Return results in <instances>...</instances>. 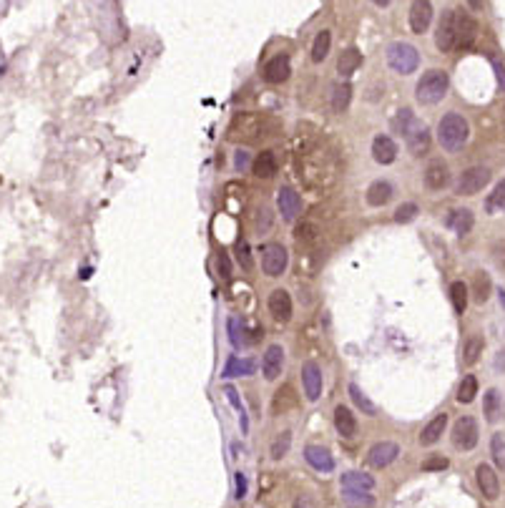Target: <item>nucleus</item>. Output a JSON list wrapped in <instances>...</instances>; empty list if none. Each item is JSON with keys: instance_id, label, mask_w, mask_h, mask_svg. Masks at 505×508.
Returning a JSON list of instances; mask_svg holds the SVG:
<instances>
[{"instance_id": "1", "label": "nucleus", "mask_w": 505, "mask_h": 508, "mask_svg": "<svg viewBox=\"0 0 505 508\" xmlns=\"http://www.w3.org/2000/svg\"><path fill=\"white\" fill-rule=\"evenodd\" d=\"M470 139V126L460 114H445L437 126V141L445 151H460Z\"/></svg>"}, {"instance_id": "2", "label": "nucleus", "mask_w": 505, "mask_h": 508, "mask_svg": "<svg viewBox=\"0 0 505 508\" xmlns=\"http://www.w3.org/2000/svg\"><path fill=\"white\" fill-rule=\"evenodd\" d=\"M450 88V78L445 71H440V68H433V71H428L425 76L417 81V101L425 103V106H433V103L442 101L445 98V93H448Z\"/></svg>"}, {"instance_id": "3", "label": "nucleus", "mask_w": 505, "mask_h": 508, "mask_svg": "<svg viewBox=\"0 0 505 508\" xmlns=\"http://www.w3.org/2000/svg\"><path fill=\"white\" fill-rule=\"evenodd\" d=\"M387 63L395 73L400 76H407V73H415L417 66H420V53H417L415 45L403 43V40H397L387 48Z\"/></svg>"}, {"instance_id": "4", "label": "nucleus", "mask_w": 505, "mask_h": 508, "mask_svg": "<svg viewBox=\"0 0 505 508\" xmlns=\"http://www.w3.org/2000/svg\"><path fill=\"white\" fill-rule=\"evenodd\" d=\"M488 181H490V171L485 167H473L463 171L458 176V184H455V194L458 197H475L478 192L488 187Z\"/></svg>"}, {"instance_id": "5", "label": "nucleus", "mask_w": 505, "mask_h": 508, "mask_svg": "<svg viewBox=\"0 0 505 508\" xmlns=\"http://www.w3.org/2000/svg\"><path fill=\"white\" fill-rule=\"evenodd\" d=\"M229 136L234 141H256L259 136H267L264 131V121L259 116H249V114H242V116L234 118L229 129Z\"/></svg>"}, {"instance_id": "6", "label": "nucleus", "mask_w": 505, "mask_h": 508, "mask_svg": "<svg viewBox=\"0 0 505 508\" xmlns=\"http://www.w3.org/2000/svg\"><path fill=\"white\" fill-rule=\"evenodd\" d=\"M478 420L470 415H463L458 423L453 425V445L460 450H473L478 445Z\"/></svg>"}, {"instance_id": "7", "label": "nucleus", "mask_w": 505, "mask_h": 508, "mask_svg": "<svg viewBox=\"0 0 505 508\" xmlns=\"http://www.w3.org/2000/svg\"><path fill=\"white\" fill-rule=\"evenodd\" d=\"M289 264V254L281 245H267L262 249V270L269 277H279L284 275Z\"/></svg>"}, {"instance_id": "8", "label": "nucleus", "mask_w": 505, "mask_h": 508, "mask_svg": "<svg viewBox=\"0 0 505 508\" xmlns=\"http://www.w3.org/2000/svg\"><path fill=\"white\" fill-rule=\"evenodd\" d=\"M458 43V33H455V10H445L437 23L435 31V45L440 48V53H450Z\"/></svg>"}, {"instance_id": "9", "label": "nucleus", "mask_w": 505, "mask_h": 508, "mask_svg": "<svg viewBox=\"0 0 505 508\" xmlns=\"http://www.w3.org/2000/svg\"><path fill=\"white\" fill-rule=\"evenodd\" d=\"M455 33H458L455 48H470L478 38V23L473 20V15L465 10H455Z\"/></svg>"}, {"instance_id": "10", "label": "nucleus", "mask_w": 505, "mask_h": 508, "mask_svg": "<svg viewBox=\"0 0 505 508\" xmlns=\"http://www.w3.org/2000/svg\"><path fill=\"white\" fill-rule=\"evenodd\" d=\"M302 385H304L307 400L317 403L322 398V367L314 360H307L302 365Z\"/></svg>"}, {"instance_id": "11", "label": "nucleus", "mask_w": 505, "mask_h": 508, "mask_svg": "<svg viewBox=\"0 0 505 508\" xmlns=\"http://www.w3.org/2000/svg\"><path fill=\"white\" fill-rule=\"evenodd\" d=\"M433 23V3L430 0H412L410 6V31L422 36Z\"/></svg>"}, {"instance_id": "12", "label": "nucleus", "mask_w": 505, "mask_h": 508, "mask_svg": "<svg viewBox=\"0 0 505 508\" xmlns=\"http://www.w3.org/2000/svg\"><path fill=\"white\" fill-rule=\"evenodd\" d=\"M397 456H400V448L392 440H382V443H375L367 453V463L372 468H387L390 463H395Z\"/></svg>"}, {"instance_id": "13", "label": "nucleus", "mask_w": 505, "mask_h": 508, "mask_svg": "<svg viewBox=\"0 0 505 508\" xmlns=\"http://www.w3.org/2000/svg\"><path fill=\"white\" fill-rule=\"evenodd\" d=\"M475 481H478L480 493L485 495L488 501H495L500 495V478L488 463H480L478 468H475Z\"/></svg>"}, {"instance_id": "14", "label": "nucleus", "mask_w": 505, "mask_h": 508, "mask_svg": "<svg viewBox=\"0 0 505 508\" xmlns=\"http://www.w3.org/2000/svg\"><path fill=\"white\" fill-rule=\"evenodd\" d=\"M277 206H279L281 217L287 219V222H295L302 212V197L292 187H281L277 192Z\"/></svg>"}, {"instance_id": "15", "label": "nucleus", "mask_w": 505, "mask_h": 508, "mask_svg": "<svg viewBox=\"0 0 505 508\" xmlns=\"http://www.w3.org/2000/svg\"><path fill=\"white\" fill-rule=\"evenodd\" d=\"M422 179H425V187H428L430 192H440V189H445L450 184L448 164L440 159L430 161L428 169H425V174H422Z\"/></svg>"}, {"instance_id": "16", "label": "nucleus", "mask_w": 505, "mask_h": 508, "mask_svg": "<svg viewBox=\"0 0 505 508\" xmlns=\"http://www.w3.org/2000/svg\"><path fill=\"white\" fill-rule=\"evenodd\" d=\"M405 141H407V148L412 156H422L428 154L430 148V131L428 126L422 121H415L412 126H410V131L405 134Z\"/></svg>"}, {"instance_id": "17", "label": "nucleus", "mask_w": 505, "mask_h": 508, "mask_svg": "<svg viewBox=\"0 0 505 508\" xmlns=\"http://www.w3.org/2000/svg\"><path fill=\"white\" fill-rule=\"evenodd\" d=\"M289 73H292V63H289V56H284V53L269 59L267 66H264V81L267 84H284Z\"/></svg>"}, {"instance_id": "18", "label": "nucleus", "mask_w": 505, "mask_h": 508, "mask_svg": "<svg viewBox=\"0 0 505 508\" xmlns=\"http://www.w3.org/2000/svg\"><path fill=\"white\" fill-rule=\"evenodd\" d=\"M304 461H307L314 470H320V473H332L334 470L332 453L327 448H322V445H307V448H304Z\"/></svg>"}, {"instance_id": "19", "label": "nucleus", "mask_w": 505, "mask_h": 508, "mask_svg": "<svg viewBox=\"0 0 505 508\" xmlns=\"http://www.w3.org/2000/svg\"><path fill=\"white\" fill-rule=\"evenodd\" d=\"M269 312L277 322L292 320V297L287 290H274L269 295Z\"/></svg>"}, {"instance_id": "20", "label": "nucleus", "mask_w": 505, "mask_h": 508, "mask_svg": "<svg viewBox=\"0 0 505 508\" xmlns=\"http://www.w3.org/2000/svg\"><path fill=\"white\" fill-rule=\"evenodd\" d=\"M281 367H284V350H281V345H269L267 353H264V360H262L264 378L277 380L281 375Z\"/></svg>"}, {"instance_id": "21", "label": "nucleus", "mask_w": 505, "mask_h": 508, "mask_svg": "<svg viewBox=\"0 0 505 508\" xmlns=\"http://www.w3.org/2000/svg\"><path fill=\"white\" fill-rule=\"evenodd\" d=\"M372 159L378 161V164H382V167L392 164L397 159V144L384 134L375 136V141H372Z\"/></svg>"}, {"instance_id": "22", "label": "nucleus", "mask_w": 505, "mask_h": 508, "mask_svg": "<svg viewBox=\"0 0 505 508\" xmlns=\"http://www.w3.org/2000/svg\"><path fill=\"white\" fill-rule=\"evenodd\" d=\"M334 428L342 438L352 440V438L357 436V418H355V413L350 410L347 406H337L334 408Z\"/></svg>"}, {"instance_id": "23", "label": "nucleus", "mask_w": 505, "mask_h": 508, "mask_svg": "<svg viewBox=\"0 0 505 508\" xmlns=\"http://www.w3.org/2000/svg\"><path fill=\"white\" fill-rule=\"evenodd\" d=\"M277 169H279V161H277L274 151H269V148L262 154H256V159L251 161V171L259 179H272L277 174Z\"/></svg>"}, {"instance_id": "24", "label": "nucleus", "mask_w": 505, "mask_h": 508, "mask_svg": "<svg viewBox=\"0 0 505 508\" xmlns=\"http://www.w3.org/2000/svg\"><path fill=\"white\" fill-rule=\"evenodd\" d=\"M445 428H448V415H445V413H437L435 418H433L428 425H425V428H422L420 443L422 445H435L437 440H440L442 433H445Z\"/></svg>"}, {"instance_id": "25", "label": "nucleus", "mask_w": 505, "mask_h": 508, "mask_svg": "<svg viewBox=\"0 0 505 508\" xmlns=\"http://www.w3.org/2000/svg\"><path fill=\"white\" fill-rule=\"evenodd\" d=\"M342 483V491H372L375 488V478L367 476V473H359V470H350L345 476L339 478Z\"/></svg>"}, {"instance_id": "26", "label": "nucleus", "mask_w": 505, "mask_h": 508, "mask_svg": "<svg viewBox=\"0 0 505 508\" xmlns=\"http://www.w3.org/2000/svg\"><path fill=\"white\" fill-rule=\"evenodd\" d=\"M392 199V184L390 181H372L367 187V204L370 206H384Z\"/></svg>"}, {"instance_id": "27", "label": "nucleus", "mask_w": 505, "mask_h": 508, "mask_svg": "<svg viewBox=\"0 0 505 508\" xmlns=\"http://www.w3.org/2000/svg\"><path fill=\"white\" fill-rule=\"evenodd\" d=\"M254 370H256V362L251 357L239 360L237 355H231L229 360H226L224 378H247V375H254Z\"/></svg>"}, {"instance_id": "28", "label": "nucleus", "mask_w": 505, "mask_h": 508, "mask_svg": "<svg viewBox=\"0 0 505 508\" xmlns=\"http://www.w3.org/2000/svg\"><path fill=\"white\" fill-rule=\"evenodd\" d=\"M359 66H362V53L357 48H347V51L339 53V61H337V71L339 76H352V73L357 71Z\"/></svg>"}, {"instance_id": "29", "label": "nucleus", "mask_w": 505, "mask_h": 508, "mask_svg": "<svg viewBox=\"0 0 505 508\" xmlns=\"http://www.w3.org/2000/svg\"><path fill=\"white\" fill-rule=\"evenodd\" d=\"M483 413H485L488 423H498L500 413H503V400H500V392L495 387H490L485 392V398H483Z\"/></svg>"}, {"instance_id": "30", "label": "nucleus", "mask_w": 505, "mask_h": 508, "mask_svg": "<svg viewBox=\"0 0 505 508\" xmlns=\"http://www.w3.org/2000/svg\"><path fill=\"white\" fill-rule=\"evenodd\" d=\"M450 229H453L455 234H460V237H465L470 229H473L475 224V217L470 209H458V212H453V217H450Z\"/></svg>"}, {"instance_id": "31", "label": "nucleus", "mask_w": 505, "mask_h": 508, "mask_svg": "<svg viewBox=\"0 0 505 508\" xmlns=\"http://www.w3.org/2000/svg\"><path fill=\"white\" fill-rule=\"evenodd\" d=\"M350 101H352V86L350 84H334L332 86V98H329L334 114H342V111H347Z\"/></svg>"}, {"instance_id": "32", "label": "nucleus", "mask_w": 505, "mask_h": 508, "mask_svg": "<svg viewBox=\"0 0 505 508\" xmlns=\"http://www.w3.org/2000/svg\"><path fill=\"white\" fill-rule=\"evenodd\" d=\"M475 395H478V378L475 375H465L460 380V385H458V395L455 400L460 403V406H467V403H473Z\"/></svg>"}, {"instance_id": "33", "label": "nucleus", "mask_w": 505, "mask_h": 508, "mask_svg": "<svg viewBox=\"0 0 505 508\" xmlns=\"http://www.w3.org/2000/svg\"><path fill=\"white\" fill-rule=\"evenodd\" d=\"M483 348H485V340H483L480 334L467 337L465 348H463V362H465V365H475V362L480 360V355H483Z\"/></svg>"}, {"instance_id": "34", "label": "nucleus", "mask_w": 505, "mask_h": 508, "mask_svg": "<svg viewBox=\"0 0 505 508\" xmlns=\"http://www.w3.org/2000/svg\"><path fill=\"white\" fill-rule=\"evenodd\" d=\"M329 45H332V33L329 31L317 33V38H314V43H312V61L314 63H322V61L329 56Z\"/></svg>"}, {"instance_id": "35", "label": "nucleus", "mask_w": 505, "mask_h": 508, "mask_svg": "<svg viewBox=\"0 0 505 508\" xmlns=\"http://www.w3.org/2000/svg\"><path fill=\"white\" fill-rule=\"evenodd\" d=\"M342 501L350 508H370L375 506V498L370 495V491H345Z\"/></svg>"}, {"instance_id": "36", "label": "nucleus", "mask_w": 505, "mask_h": 508, "mask_svg": "<svg viewBox=\"0 0 505 508\" xmlns=\"http://www.w3.org/2000/svg\"><path fill=\"white\" fill-rule=\"evenodd\" d=\"M297 242L304 247H317L322 242V232L314 224H300L297 226Z\"/></svg>"}, {"instance_id": "37", "label": "nucleus", "mask_w": 505, "mask_h": 508, "mask_svg": "<svg viewBox=\"0 0 505 508\" xmlns=\"http://www.w3.org/2000/svg\"><path fill=\"white\" fill-rule=\"evenodd\" d=\"M350 398L355 400V406L365 413V415H378V406H375V403H372L365 392L359 390V385H355V383L350 385Z\"/></svg>"}, {"instance_id": "38", "label": "nucleus", "mask_w": 505, "mask_h": 508, "mask_svg": "<svg viewBox=\"0 0 505 508\" xmlns=\"http://www.w3.org/2000/svg\"><path fill=\"white\" fill-rule=\"evenodd\" d=\"M450 300H453V309L458 315H463L467 307V284L463 282H453L450 284Z\"/></svg>"}, {"instance_id": "39", "label": "nucleus", "mask_w": 505, "mask_h": 508, "mask_svg": "<svg viewBox=\"0 0 505 508\" xmlns=\"http://www.w3.org/2000/svg\"><path fill=\"white\" fill-rule=\"evenodd\" d=\"M417 121V116L412 114L410 109H403V111H397V116L392 118V129H395V134H400V136H405L410 131V126Z\"/></svg>"}, {"instance_id": "40", "label": "nucleus", "mask_w": 505, "mask_h": 508, "mask_svg": "<svg viewBox=\"0 0 505 508\" xmlns=\"http://www.w3.org/2000/svg\"><path fill=\"white\" fill-rule=\"evenodd\" d=\"M289 445H292V433L284 431V433H279V436L274 438V443H272V450H269V453H272V458H274V461H281V458L289 453Z\"/></svg>"}, {"instance_id": "41", "label": "nucleus", "mask_w": 505, "mask_h": 508, "mask_svg": "<svg viewBox=\"0 0 505 508\" xmlns=\"http://www.w3.org/2000/svg\"><path fill=\"white\" fill-rule=\"evenodd\" d=\"M490 453H492L495 465L505 470V436L503 433H495V436L490 438Z\"/></svg>"}, {"instance_id": "42", "label": "nucleus", "mask_w": 505, "mask_h": 508, "mask_svg": "<svg viewBox=\"0 0 505 508\" xmlns=\"http://www.w3.org/2000/svg\"><path fill=\"white\" fill-rule=\"evenodd\" d=\"M488 297H490V277L485 272H478L475 275V300L478 302H485Z\"/></svg>"}, {"instance_id": "43", "label": "nucleus", "mask_w": 505, "mask_h": 508, "mask_svg": "<svg viewBox=\"0 0 505 508\" xmlns=\"http://www.w3.org/2000/svg\"><path fill=\"white\" fill-rule=\"evenodd\" d=\"M229 340L234 348H242V345H247V337H244V325L237 320V317H231L229 320Z\"/></svg>"}, {"instance_id": "44", "label": "nucleus", "mask_w": 505, "mask_h": 508, "mask_svg": "<svg viewBox=\"0 0 505 508\" xmlns=\"http://www.w3.org/2000/svg\"><path fill=\"white\" fill-rule=\"evenodd\" d=\"M420 214V209H417V204H403V206H397V212H395V222H400V224H407V222H412V219Z\"/></svg>"}, {"instance_id": "45", "label": "nucleus", "mask_w": 505, "mask_h": 508, "mask_svg": "<svg viewBox=\"0 0 505 508\" xmlns=\"http://www.w3.org/2000/svg\"><path fill=\"white\" fill-rule=\"evenodd\" d=\"M488 209H503L505 212V179L500 181L498 187H495V192L490 194V199H488Z\"/></svg>"}, {"instance_id": "46", "label": "nucleus", "mask_w": 505, "mask_h": 508, "mask_svg": "<svg viewBox=\"0 0 505 508\" xmlns=\"http://www.w3.org/2000/svg\"><path fill=\"white\" fill-rule=\"evenodd\" d=\"M237 259H239V264H242L244 270L249 272L254 264H251V254H249V245L244 242V239H239L237 242Z\"/></svg>"}, {"instance_id": "47", "label": "nucleus", "mask_w": 505, "mask_h": 508, "mask_svg": "<svg viewBox=\"0 0 505 508\" xmlns=\"http://www.w3.org/2000/svg\"><path fill=\"white\" fill-rule=\"evenodd\" d=\"M284 400H295V390H292L289 385H284L281 390H277L274 403H272V413L279 410V406H281V410H284Z\"/></svg>"}, {"instance_id": "48", "label": "nucleus", "mask_w": 505, "mask_h": 508, "mask_svg": "<svg viewBox=\"0 0 505 508\" xmlns=\"http://www.w3.org/2000/svg\"><path fill=\"white\" fill-rule=\"evenodd\" d=\"M224 392H226V398H229V403H231V406H234V410L242 413V425H244V431H247V418H244V406H242V400H239L237 387L226 385V387H224Z\"/></svg>"}, {"instance_id": "49", "label": "nucleus", "mask_w": 505, "mask_h": 508, "mask_svg": "<svg viewBox=\"0 0 505 508\" xmlns=\"http://www.w3.org/2000/svg\"><path fill=\"white\" fill-rule=\"evenodd\" d=\"M450 465V461L448 458H442V456H430L425 463H422V470H445Z\"/></svg>"}, {"instance_id": "50", "label": "nucleus", "mask_w": 505, "mask_h": 508, "mask_svg": "<svg viewBox=\"0 0 505 508\" xmlns=\"http://www.w3.org/2000/svg\"><path fill=\"white\" fill-rule=\"evenodd\" d=\"M217 270H219V275H222V277H231V262H229V257H226V254H219Z\"/></svg>"}, {"instance_id": "51", "label": "nucleus", "mask_w": 505, "mask_h": 508, "mask_svg": "<svg viewBox=\"0 0 505 508\" xmlns=\"http://www.w3.org/2000/svg\"><path fill=\"white\" fill-rule=\"evenodd\" d=\"M292 508H317V503H314L312 495L302 493V495H297V501H295V506H292Z\"/></svg>"}, {"instance_id": "52", "label": "nucleus", "mask_w": 505, "mask_h": 508, "mask_svg": "<svg viewBox=\"0 0 505 508\" xmlns=\"http://www.w3.org/2000/svg\"><path fill=\"white\" fill-rule=\"evenodd\" d=\"M234 167H237V171H244V169L249 167V154H247V151H237V156H234Z\"/></svg>"}, {"instance_id": "53", "label": "nucleus", "mask_w": 505, "mask_h": 508, "mask_svg": "<svg viewBox=\"0 0 505 508\" xmlns=\"http://www.w3.org/2000/svg\"><path fill=\"white\" fill-rule=\"evenodd\" d=\"M234 481H237V498H244V495H247V476H244V473H237Z\"/></svg>"}, {"instance_id": "54", "label": "nucleus", "mask_w": 505, "mask_h": 508, "mask_svg": "<svg viewBox=\"0 0 505 508\" xmlns=\"http://www.w3.org/2000/svg\"><path fill=\"white\" fill-rule=\"evenodd\" d=\"M492 66H495V71H498V86L505 91V68H503V66H500L495 59H492Z\"/></svg>"}, {"instance_id": "55", "label": "nucleus", "mask_w": 505, "mask_h": 508, "mask_svg": "<svg viewBox=\"0 0 505 508\" xmlns=\"http://www.w3.org/2000/svg\"><path fill=\"white\" fill-rule=\"evenodd\" d=\"M495 370H505V350H500L495 357Z\"/></svg>"}, {"instance_id": "56", "label": "nucleus", "mask_w": 505, "mask_h": 508, "mask_svg": "<svg viewBox=\"0 0 505 508\" xmlns=\"http://www.w3.org/2000/svg\"><path fill=\"white\" fill-rule=\"evenodd\" d=\"M467 6L473 8V10H483V0H467Z\"/></svg>"}, {"instance_id": "57", "label": "nucleus", "mask_w": 505, "mask_h": 508, "mask_svg": "<svg viewBox=\"0 0 505 508\" xmlns=\"http://www.w3.org/2000/svg\"><path fill=\"white\" fill-rule=\"evenodd\" d=\"M372 3H375V6H380V8H387V6H390V0H372Z\"/></svg>"}, {"instance_id": "58", "label": "nucleus", "mask_w": 505, "mask_h": 508, "mask_svg": "<svg viewBox=\"0 0 505 508\" xmlns=\"http://www.w3.org/2000/svg\"><path fill=\"white\" fill-rule=\"evenodd\" d=\"M500 305H505V292H500Z\"/></svg>"}]
</instances>
